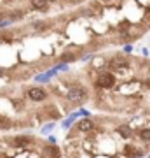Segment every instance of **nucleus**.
I'll return each mask as SVG.
<instances>
[{"mask_svg":"<svg viewBox=\"0 0 150 158\" xmlns=\"http://www.w3.org/2000/svg\"><path fill=\"white\" fill-rule=\"evenodd\" d=\"M67 98L72 104H82L86 98H87V91H86V88H82V86H72V88H68L67 91Z\"/></svg>","mask_w":150,"mask_h":158,"instance_id":"obj_1","label":"nucleus"},{"mask_svg":"<svg viewBox=\"0 0 150 158\" xmlns=\"http://www.w3.org/2000/svg\"><path fill=\"white\" fill-rule=\"evenodd\" d=\"M115 76L112 72H100V76H98V81H96V86L98 88H101V90H110V88H113L115 86Z\"/></svg>","mask_w":150,"mask_h":158,"instance_id":"obj_2","label":"nucleus"},{"mask_svg":"<svg viewBox=\"0 0 150 158\" xmlns=\"http://www.w3.org/2000/svg\"><path fill=\"white\" fill-rule=\"evenodd\" d=\"M75 130H77L79 134H91V132H94V121L91 118H84V119H80V121L75 123L73 132Z\"/></svg>","mask_w":150,"mask_h":158,"instance_id":"obj_3","label":"nucleus"},{"mask_svg":"<svg viewBox=\"0 0 150 158\" xmlns=\"http://www.w3.org/2000/svg\"><path fill=\"white\" fill-rule=\"evenodd\" d=\"M28 98L33 102H44L47 98V93H45L44 88H40V86H32L30 90H28Z\"/></svg>","mask_w":150,"mask_h":158,"instance_id":"obj_4","label":"nucleus"},{"mask_svg":"<svg viewBox=\"0 0 150 158\" xmlns=\"http://www.w3.org/2000/svg\"><path fill=\"white\" fill-rule=\"evenodd\" d=\"M124 155L128 158H141L145 153L141 149H136L134 144H128V146H124Z\"/></svg>","mask_w":150,"mask_h":158,"instance_id":"obj_5","label":"nucleus"},{"mask_svg":"<svg viewBox=\"0 0 150 158\" xmlns=\"http://www.w3.org/2000/svg\"><path fill=\"white\" fill-rule=\"evenodd\" d=\"M115 132L122 137V139H131V137H133V128H131L129 125H126V123L119 125V127L115 128Z\"/></svg>","mask_w":150,"mask_h":158,"instance_id":"obj_6","label":"nucleus"},{"mask_svg":"<svg viewBox=\"0 0 150 158\" xmlns=\"http://www.w3.org/2000/svg\"><path fill=\"white\" fill-rule=\"evenodd\" d=\"M60 155H61V151L54 144H49L44 148V158H60Z\"/></svg>","mask_w":150,"mask_h":158,"instance_id":"obj_7","label":"nucleus"},{"mask_svg":"<svg viewBox=\"0 0 150 158\" xmlns=\"http://www.w3.org/2000/svg\"><path fill=\"white\" fill-rule=\"evenodd\" d=\"M33 142V139L30 135H17V137H14V146L16 148H26V146H30Z\"/></svg>","mask_w":150,"mask_h":158,"instance_id":"obj_8","label":"nucleus"},{"mask_svg":"<svg viewBox=\"0 0 150 158\" xmlns=\"http://www.w3.org/2000/svg\"><path fill=\"white\" fill-rule=\"evenodd\" d=\"M32 2V9L40 12H45L49 9V0H30Z\"/></svg>","mask_w":150,"mask_h":158,"instance_id":"obj_9","label":"nucleus"},{"mask_svg":"<svg viewBox=\"0 0 150 158\" xmlns=\"http://www.w3.org/2000/svg\"><path fill=\"white\" fill-rule=\"evenodd\" d=\"M138 137H140V141L150 142V128H141V130H138Z\"/></svg>","mask_w":150,"mask_h":158,"instance_id":"obj_10","label":"nucleus"},{"mask_svg":"<svg viewBox=\"0 0 150 158\" xmlns=\"http://www.w3.org/2000/svg\"><path fill=\"white\" fill-rule=\"evenodd\" d=\"M60 62H63V63L75 62V55H73V53H63L61 56H60Z\"/></svg>","mask_w":150,"mask_h":158,"instance_id":"obj_11","label":"nucleus"},{"mask_svg":"<svg viewBox=\"0 0 150 158\" xmlns=\"http://www.w3.org/2000/svg\"><path fill=\"white\" fill-rule=\"evenodd\" d=\"M54 127H56V125L52 123V121H51V123H45L44 127L40 128V132H42V134H45V135H47V134H51V132L54 130Z\"/></svg>","mask_w":150,"mask_h":158,"instance_id":"obj_12","label":"nucleus"},{"mask_svg":"<svg viewBox=\"0 0 150 158\" xmlns=\"http://www.w3.org/2000/svg\"><path fill=\"white\" fill-rule=\"evenodd\" d=\"M23 16H25V12H23V11H12L11 14H9V18H11V21H16V19H21Z\"/></svg>","mask_w":150,"mask_h":158,"instance_id":"obj_13","label":"nucleus"},{"mask_svg":"<svg viewBox=\"0 0 150 158\" xmlns=\"http://www.w3.org/2000/svg\"><path fill=\"white\" fill-rule=\"evenodd\" d=\"M0 128H11V119L6 116H0Z\"/></svg>","mask_w":150,"mask_h":158,"instance_id":"obj_14","label":"nucleus"},{"mask_svg":"<svg viewBox=\"0 0 150 158\" xmlns=\"http://www.w3.org/2000/svg\"><path fill=\"white\" fill-rule=\"evenodd\" d=\"M49 79H51V76H49L47 72H45V74H40V76H35V81H37V83H47Z\"/></svg>","mask_w":150,"mask_h":158,"instance_id":"obj_15","label":"nucleus"},{"mask_svg":"<svg viewBox=\"0 0 150 158\" xmlns=\"http://www.w3.org/2000/svg\"><path fill=\"white\" fill-rule=\"evenodd\" d=\"M73 123H75V118H73V116H70V118H67V119L61 123V127H63V128H70Z\"/></svg>","mask_w":150,"mask_h":158,"instance_id":"obj_16","label":"nucleus"},{"mask_svg":"<svg viewBox=\"0 0 150 158\" xmlns=\"http://www.w3.org/2000/svg\"><path fill=\"white\" fill-rule=\"evenodd\" d=\"M56 69H58V70H68V65H67V63H60Z\"/></svg>","mask_w":150,"mask_h":158,"instance_id":"obj_17","label":"nucleus"},{"mask_svg":"<svg viewBox=\"0 0 150 158\" xmlns=\"http://www.w3.org/2000/svg\"><path fill=\"white\" fill-rule=\"evenodd\" d=\"M33 28H37V30H42V28H45V25H44V23H35V25H33Z\"/></svg>","mask_w":150,"mask_h":158,"instance_id":"obj_18","label":"nucleus"},{"mask_svg":"<svg viewBox=\"0 0 150 158\" xmlns=\"http://www.w3.org/2000/svg\"><path fill=\"white\" fill-rule=\"evenodd\" d=\"M9 23H11V19H6V21H2V23H0V27H7Z\"/></svg>","mask_w":150,"mask_h":158,"instance_id":"obj_19","label":"nucleus"},{"mask_svg":"<svg viewBox=\"0 0 150 158\" xmlns=\"http://www.w3.org/2000/svg\"><path fill=\"white\" fill-rule=\"evenodd\" d=\"M124 51H126V53H131V51H133V46H126V49H124Z\"/></svg>","mask_w":150,"mask_h":158,"instance_id":"obj_20","label":"nucleus"},{"mask_svg":"<svg viewBox=\"0 0 150 158\" xmlns=\"http://www.w3.org/2000/svg\"><path fill=\"white\" fill-rule=\"evenodd\" d=\"M2 19H6V14H4V12L0 11V23H2Z\"/></svg>","mask_w":150,"mask_h":158,"instance_id":"obj_21","label":"nucleus"},{"mask_svg":"<svg viewBox=\"0 0 150 158\" xmlns=\"http://www.w3.org/2000/svg\"><path fill=\"white\" fill-rule=\"evenodd\" d=\"M49 2H56V0H49Z\"/></svg>","mask_w":150,"mask_h":158,"instance_id":"obj_22","label":"nucleus"},{"mask_svg":"<svg viewBox=\"0 0 150 158\" xmlns=\"http://www.w3.org/2000/svg\"><path fill=\"white\" fill-rule=\"evenodd\" d=\"M148 158H150V155H148Z\"/></svg>","mask_w":150,"mask_h":158,"instance_id":"obj_23","label":"nucleus"}]
</instances>
